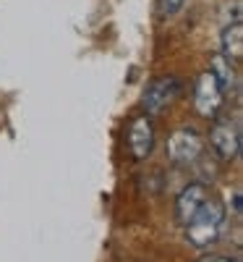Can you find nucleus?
Returning a JSON list of instances; mask_svg holds the SVG:
<instances>
[{
  "label": "nucleus",
  "mask_w": 243,
  "mask_h": 262,
  "mask_svg": "<svg viewBox=\"0 0 243 262\" xmlns=\"http://www.w3.org/2000/svg\"><path fill=\"white\" fill-rule=\"evenodd\" d=\"M225 207L220 200L209 196V200L199 207V212L186 223V238L188 244H193L196 249H207L209 244H214L220 233H223V223H225Z\"/></svg>",
  "instance_id": "1"
},
{
  "label": "nucleus",
  "mask_w": 243,
  "mask_h": 262,
  "mask_svg": "<svg viewBox=\"0 0 243 262\" xmlns=\"http://www.w3.org/2000/svg\"><path fill=\"white\" fill-rule=\"evenodd\" d=\"M193 102H196L199 116H204V118H214L220 113V107L225 105V90L220 86L212 71H204L199 76L196 90H193Z\"/></svg>",
  "instance_id": "2"
},
{
  "label": "nucleus",
  "mask_w": 243,
  "mask_h": 262,
  "mask_svg": "<svg viewBox=\"0 0 243 262\" xmlns=\"http://www.w3.org/2000/svg\"><path fill=\"white\" fill-rule=\"evenodd\" d=\"M204 149V139L193 128H178L167 137V158L173 165H188L193 163Z\"/></svg>",
  "instance_id": "3"
},
{
  "label": "nucleus",
  "mask_w": 243,
  "mask_h": 262,
  "mask_svg": "<svg viewBox=\"0 0 243 262\" xmlns=\"http://www.w3.org/2000/svg\"><path fill=\"white\" fill-rule=\"evenodd\" d=\"M209 147L217 152L220 160H235L240 152V128L230 121H217L209 131Z\"/></svg>",
  "instance_id": "4"
},
{
  "label": "nucleus",
  "mask_w": 243,
  "mask_h": 262,
  "mask_svg": "<svg viewBox=\"0 0 243 262\" xmlns=\"http://www.w3.org/2000/svg\"><path fill=\"white\" fill-rule=\"evenodd\" d=\"M181 95V81L178 79H154L147 92H144V113L147 116H157L162 113L165 107Z\"/></svg>",
  "instance_id": "5"
},
{
  "label": "nucleus",
  "mask_w": 243,
  "mask_h": 262,
  "mask_svg": "<svg viewBox=\"0 0 243 262\" xmlns=\"http://www.w3.org/2000/svg\"><path fill=\"white\" fill-rule=\"evenodd\" d=\"M154 147V126L149 116H139L128 126V149L136 160H147Z\"/></svg>",
  "instance_id": "6"
},
{
  "label": "nucleus",
  "mask_w": 243,
  "mask_h": 262,
  "mask_svg": "<svg viewBox=\"0 0 243 262\" xmlns=\"http://www.w3.org/2000/svg\"><path fill=\"white\" fill-rule=\"evenodd\" d=\"M209 189L204 184H188L181 194H178V200H175V212H178V221L186 226L191 217L199 212V207H202L207 200H209Z\"/></svg>",
  "instance_id": "7"
},
{
  "label": "nucleus",
  "mask_w": 243,
  "mask_h": 262,
  "mask_svg": "<svg viewBox=\"0 0 243 262\" xmlns=\"http://www.w3.org/2000/svg\"><path fill=\"white\" fill-rule=\"evenodd\" d=\"M220 53L230 58L233 63L243 60V24L240 21H233V24L223 29V34H220Z\"/></svg>",
  "instance_id": "8"
},
{
  "label": "nucleus",
  "mask_w": 243,
  "mask_h": 262,
  "mask_svg": "<svg viewBox=\"0 0 243 262\" xmlns=\"http://www.w3.org/2000/svg\"><path fill=\"white\" fill-rule=\"evenodd\" d=\"M209 66H212L209 71L214 74V79L220 81V86H223L225 92H230V90L238 86V71H235V63L230 58H225L223 53H214L209 58Z\"/></svg>",
  "instance_id": "9"
},
{
  "label": "nucleus",
  "mask_w": 243,
  "mask_h": 262,
  "mask_svg": "<svg viewBox=\"0 0 243 262\" xmlns=\"http://www.w3.org/2000/svg\"><path fill=\"white\" fill-rule=\"evenodd\" d=\"M186 0H160V13L162 16H175L181 8H183Z\"/></svg>",
  "instance_id": "10"
},
{
  "label": "nucleus",
  "mask_w": 243,
  "mask_h": 262,
  "mask_svg": "<svg viewBox=\"0 0 243 262\" xmlns=\"http://www.w3.org/2000/svg\"><path fill=\"white\" fill-rule=\"evenodd\" d=\"M199 262H240V259L228 257V254H204V257H199Z\"/></svg>",
  "instance_id": "11"
},
{
  "label": "nucleus",
  "mask_w": 243,
  "mask_h": 262,
  "mask_svg": "<svg viewBox=\"0 0 243 262\" xmlns=\"http://www.w3.org/2000/svg\"><path fill=\"white\" fill-rule=\"evenodd\" d=\"M233 210H235V212H240V191H235V194H233Z\"/></svg>",
  "instance_id": "12"
}]
</instances>
